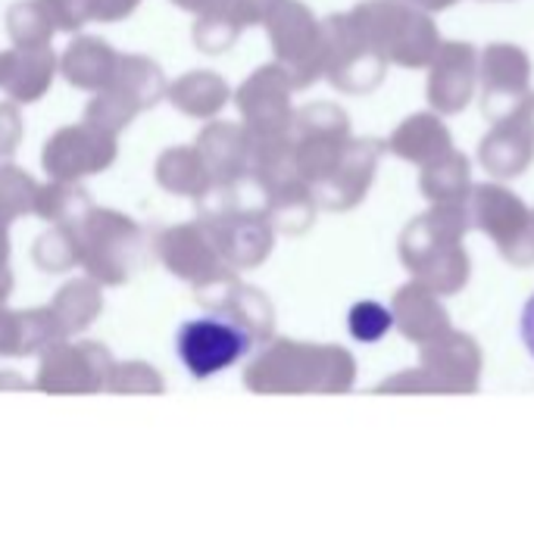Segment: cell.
<instances>
[{
	"label": "cell",
	"instance_id": "cell-2",
	"mask_svg": "<svg viewBox=\"0 0 534 555\" xmlns=\"http://www.w3.org/2000/svg\"><path fill=\"white\" fill-rule=\"evenodd\" d=\"M394 325V315L379 304H356L351 312V334L363 344H372L384 337Z\"/></svg>",
	"mask_w": 534,
	"mask_h": 555
},
{
	"label": "cell",
	"instance_id": "cell-3",
	"mask_svg": "<svg viewBox=\"0 0 534 555\" xmlns=\"http://www.w3.org/2000/svg\"><path fill=\"white\" fill-rule=\"evenodd\" d=\"M522 340H525L529 353L534 356V297L525 304V312H522Z\"/></svg>",
	"mask_w": 534,
	"mask_h": 555
},
{
	"label": "cell",
	"instance_id": "cell-1",
	"mask_svg": "<svg viewBox=\"0 0 534 555\" xmlns=\"http://www.w3.org/2000/svg\"><path fill=\"white\" fill-rule=\"evenodd\" d=\"M176 350L194 378H213L251 350V337L226 319H194L178 328Z\"/></svg>",
	"mask_w": 534,
	"mask_h": 555
}]
</instances>
